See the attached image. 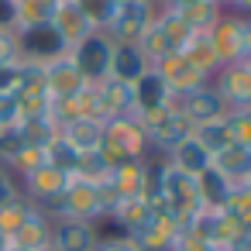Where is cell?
I'll use <instances>...</instances> for the list:
<instances>
[{"mask_svg": "<svg viewBox=\"0 0 251 251\" xmlns=\"http://www.w3.org/2000/svg\"><path fill=\"white\" fill-rule=\"evenodd\" d=\"M110 55H114V38L107 31H90L76 45H69V59L86 86L110 79Z\"/></svg>", "mask_w": 251, "mask_h": 251, "instance_id": "1", "label": "cell"}, {"mask_svg": "<svg viewBox=\"0 0 251 251\" xmlns=\"http://www.w3.org/2000/svg\"><path fill=\"white\" fill-rule=\"evenodd\" d=\"M213 169L224 172L234 186H241L251 176V145H227L220 155H213Z\"/></svg>", "mask_w": 251, "mask_h": 251, "instance_id": "6", "label": "cell"}, {"mask_svg": "<svg viewBox=\"0 0 251 251\" xmlns=\"http://www.w3.org/2000/svg\"><path fill=\"white\" fill-rule=\"evenodd\" d=\"M131 90H134V114L138 117L158 114V110H169L172 107V90H169V83L162 79L158 69H148Z\"/></svg>", "mask_w": 251, "mask_h": 251, "instance_id": "2", "label": "cell"}, {"mask_svg": "<svg viewBox=\"0 0 251 251\" xmlns=\"http://www.w3.org/2000/svg\"><path fill=\"white\" fill-rule=\"evenodd\" d=\"M169 165L179 169V172H186V176H200V172H206V169L213 165V155H210L196 138H186L182 145H176V148L169 151Z\"/></svg>", "mask_w": 251, "mask_h": 251, "instance_id": "5", "label": "cell"}, {"mask_svg": "<svg viewBox=\"0 0 251 251\" xmlns=\"http://www.w3.org/2000/svg\"><path fill=\"white\" fill-rule=\"evenodd\" d=\"M148 59L138 49V42H114V55H110V79L134 86L145 73H148Z\"/></svg>", "mask_w": 251, "mask_h": 251, "instance_id": "3", "label": "cell"}, {"mask_svg": "<svg viewBox=\"0 0 251 251\" xmlns=\"http://www.w3.org/2000/svg\"><path fill=\"white\" fill-rule=\"evenodd\" d=\"M90 251H141V248L124 234V237H97V244Z\"/></svg>", "mask_w": 251, "mask_h": 251, "instance_id": "7", "label": "cell"}, {"mask_svg": "<svg viewBox=\"0 0 251 251\" xmlns=\"http://www.w3.org/2000/svg\"><path fill=\"white\" fill-rule=\"evenodd\" d=\"M14 193H18V189H14L11 176L4 172V165H0V206H7V203H14V200H18Z\"/></svg>", "mask_w": 251, "mask_h": 251, "instance_id": "8", "label": "cell"}, {"mask_svg": "<svg viewBox=\"0 0 251 251\" xmlns=\"http://www.w3.org/2000/svg\"><path fill=\"white\" fill-rule=\"evenodd\" d=\"M49 241L55 251H90L97 244V227L93 220H55Z\"/></svg>", "mask_w": 251, "mask_h": 251, "instance_id": "4", "label": "cell"}]
</instances>
